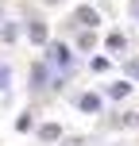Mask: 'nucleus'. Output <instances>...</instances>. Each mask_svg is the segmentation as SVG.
Returning <instances> with one entry per match:
<instances>
[{
	"instance_id": "9",
	"label": "nucleus",
	"mask_w": 139,
	"mask_h": 146,
	"mask_svg": "<svg viewBox=\"0 0 139 146\" xmlns=\"http://www.w3.org/2000/svg\"><path fill=\"white\" fill-rule=\"evenodd\" d=\"M31 85H35V88H43V66H35V69H31Z\"/></svg>"
},
{
	"instance_id": "12",
	"label": "nucleus",
	"mask_w": 139,
	"mask_h": 146,
	"mask_svg": "<svg viewBox=\"0 0 139 146\" xmlns=\"http://www.w3.org/2000/svg\"><path fill=\"white\" fill-rule=\"evenodd\" d=\"M0 19H4V8H0Z\"/></svg>"
},
{
	"instance_id": "11",
	"label": "nucleus",
	"mask_w": 139,
	"mask_h": 146,
	"mask_svg": "<svg viewBox=\"0 0 139 146\" xmlns=\"http://www.w3.org/2000/svg\"><path fill=\"white\" fill-rule=\"evenodd\" d=\"M0 88H8V69H0Z\"/></svg>"
},
{
	"instance_id": "7",
	"label": "nucleus",
	"mask_w": 139,
	"mask_h": 146,
	"mask_svg": "<svg viewBox=\"0 0 139 146\" xmlns=\"http://www.w3.org/2000/svg\"><path fill=\"white\" fill-rule=\"evenodd\" d=\"M116 127H139V111H128V115L116 119Z\"/></svg>"
},
{
	"instance_id": "4",
	"label": "nucleus",
	"mask_w": 139,
	"mask_h": 146,
	"mask_svg": "<svg viewBox=\"0 0 139 146\" xmlns=\"http://www.w3.org/2000/svg\"><path fill=\"white\" fill-rule=\"evenodd\" d=\"M15 35H19V27H15V23H4V27H0V42H15Z\"/></svg>"
},
{
	"instance_id": "2",
	"label": "nucleus",
	"mask_w": 139,
	"mask_h": 146,
	"mask_svg": "<svg viewBox=\"0 0 139 146\" xmlns=\"http://www.w3.org/2000/svg\"><path fill=\"white\" fill-rule=\"evenodd\" d=\"M77 23H81L85 31H93V27H97V12H93V8H85V4H81V8H77Z\"/></svg>"
},
{
	"instance_id": "13",
	"label": "nucleus",
	"mask_w": 139,
	"mask_h": 146,
	"mask_svg": "<svg viewBox=\"0 0 139 146\" xmlns=\"http://www.w3.org/2000/svg\"><path fill=\"white\" fill-rule=\"evenodd\" d=\"M135 15H139V4H135Z\"/></svg>"
},
{
	"instance_id": "10",
	"label": "nucleus",
	"mask_w": 139,
	"mask_h": 146,
	"mask_svg": "<svg viewBox=\"0 0 139 146\" xmlns=\"http://www.w3.org/2000/svg\"><path fill=\"white\" fill-rule=\"evenodd\" d=\"M108 46L112 50H124V35H108Z\"/></svg>"
},
{
	"instance_id": "3",
	"label": "nucleus",
	"mask_w": 139,
	"mask_h": 146,
	"mask_svg": "<svg viewBox=\"0 0 139 146\" xmlns=\"http://www.w3.org/2000/svg\"><path fill=\"white\" fill-rule=\"evenodd\" d=\"M77 104H81V111H101V96H93V92H85Z\"/></svg>"
},
{
	"instance_id": "8",
	"label": "nucleus",
	"mask_w": 139,
	"mask_h": 146,
	"mask_svg": "<svg viewBox=\"0 0 139 146\" xmlns=\"http://www.w3.org/2000/svg\"><path fill=\"white\" fill-rule=\"evenodd\" d=\"M58 135H62V131H58V127H54V123L39 127V139H43V142H46V139H58Z\"/></svg>"
},
{
	"instance_id": "5",
	"label": "nucleus",
	"mask_w": 139,
	"mask_h": 146,
	"mask_svg": "<svg viewBox=\"0 0 139 146\" xmlns=\"http://www.w3.org/2000/svg\"><path fill=\"white\" fill-rule=\"evenodd\" d=\"M27 31H31V38H35L39 46H46V27H43V23H31Z\"/></svg>"
},
{
	"instance_id": "14",
	"label": "nucleus",
	"mask_w": 139,
	"mask_h": 146,
	"mask_svg": "<svg viewBox=\"0 0 139 146\" xmlns=\"http://www.w3.org/2000/svg\"><path fill=\"white\" fill-rule=\"evenodd\" d=\"M50 4H58V0H50Z\"/></svg>"
},
{
	"instance_id": "6",
	"label": "nucleus",
	"mask_w": 139,
	"mask_h": 146,
	"mask_svg": "<svg viewBox=\"0 0 139 146\" xmlns=\"http://www.w3.org/2000/svg\"><path fill=\"white\" fill-rule=\"evenodd\" d=\"M128 92H132V85H128V81H120V85H112V88H108V96H116V100H124Z\"/></svg>"
},
{
	"instance_id": "1",
	"label": "nucleus",
	"mask_w": 139,
	"mask_h": 146,
	"mask_svg": "<svg viewBox=\"0 0 139 146\" xmlns=\"http://www.w3.org/2000/svg\"><path fill=\"white\" fill-rule=\"evenodd\" d=\"M46 62H54L58 69H70V46H62V42H46Z\"/></svg>"
}]
</instances>
